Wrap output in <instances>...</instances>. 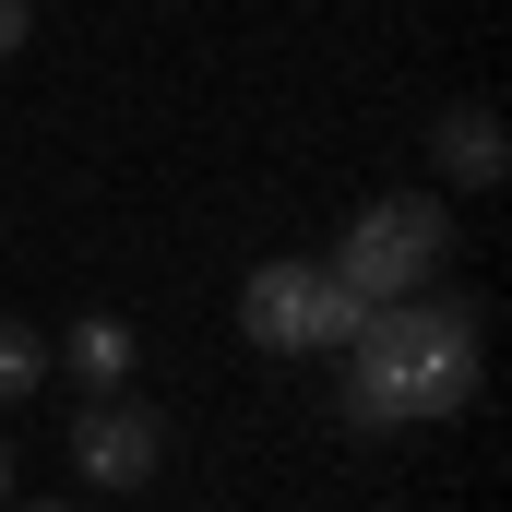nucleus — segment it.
<instances>
[{"mask_svg": "<svg viewBox=\"0 0 512 512\" xmlns=\"http://www.w3.org/2000/svg\"><path fill=\"white\" fill-rule=\"evenodd\" d=\"M429 167H441V191H501L512 179V131L489 96H465V108H441L429 120Z\"/></svg>", "mask_w": 512, "mask_h": 512, "instance_id": "obj_5", "label": "nucleus"}, {"mask_svg": "<svg viewBox=\"0 0 512 512\" xmlns=\"http://www.w3.org/2000/svg\"><path fill=\"white\" fill-rule=\"evenodd\" d=\"M441 262H453V215H441V191H382V203L346 215V239H334L322 274H334L358 310H382V298L441 286Z\"/></svg>", "mask_w": 512, "mask_h": 512, "instance_id": "obj_2", "label": "nucleus"}, {"mask_svg": "<svg viewBox=\"0 0 512 512\" xmlns=\"http://www.w3.org/2000/svg\"><path fill=\"white\" fill-rule=\"evenodd\" d=\"M0 501H12V441H0Z\"/></svg>", "mask_w": 512, "mask_h": 512, "instance_id": "obj_9", "label": "nucleus"}, {"mask_svg": "<svg viewBox=\"0 0 512 512\" xmlns=\"http://www.w3.org/2000/svg\"><path fill=\"white\" fill-rule=\"evenodd\" d=\"M131 322L120 310H84L72 334H48V382H84V393H131Z\"/></svg>", "mask_w": 512, "mask_h": 512, "instance_id": "obj_6", "label": "nucleus"}, {"mask_svg": "<svg viewBox=\"0 0 512 512\" xmlns=\"http://www.w3.org/2000/svg\"><path fill=\"white\" fill-rule=\"evenodd\" d=\"M24 512H72V501H24Z\"/></svg>", "mask_w": 512, "mask_h": 512, "instance_id": "obj_10", "label": "nucleus"}, {"mask_svg": "<svg viewBox=\"0 0 512 512\" xmlns=\"http://www.w3.org/2000/svg\"><path fill=\"white\" fill-rule=\"evenodd\" d=\"M48 393V334L24 310H0V405H36Z\"/></svg>", "mask_w": 512, "mask_h": 512, "instance_id": "obj_7", "label": "nucleus"}, {"mask_svg": "<svg viewBox=\"0 0 512 512\" xmlns=\"http://www.w3.org/2000/svg\"><path fill=\"white\" fill-rule=\"evenodd\" d=\"M346 358V417L358 429H405V417H465L477 382H489V310L477 298H382L358 310V334L334 346Z\"/></svg>", "mask_w": 512, "mask_h": 512, "instance_id": "obj_1", "label": "nucleus"}, {"mask_svg": "<svg viewBox=\"0 0 512 512\" xmlns=\"http://www.w3.org/2000/svg\"><path fill=\"white\" fill-rule=\"evenodd\" d=\"M239 334H251L262 358H334L346 334H358V298L322 274V262H251V286H239Z\"/></svg>", "mask_w": 512, "mask_h": 512, "instance_id": "obj_3", "label": "nucleus"}, {"mask_svg": "<svg viewBox=\"0 0 512 512\" xmlns=\"http://www.w3.org/2000/svg\"><path fill=\"white\" fill-rule=\"evenodd\" d=\"M72 465H84V489H155V465H167V417L143 405V393H84V417H72Z\"/></svg>", "mask_w": 512, "mask_h": 512, "instance_id": "obj_4", "label": "nucleus"}, {"mask_svg": "<svg viewBox=\"0 0 512 512\" xmlns=\"http://www.w3.org/2000/svg\"><path fill=\"white\" fill-rule=\"evenodd\" d=\"M24 36H36V0H0V60H12Z\"/></svg>", "mask_w": 512, "mask_h": 512, "instance_id": "obj_8", "label": "nucleus"}]
</instances>
